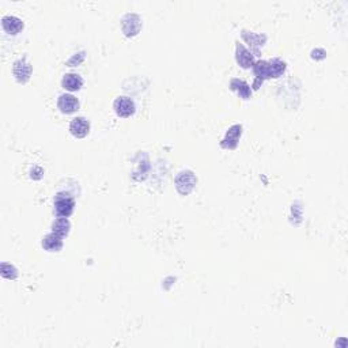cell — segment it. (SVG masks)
Returning <instances> with one entry per match:
<instances>
[{
  "label": "cell",
  "mask_w": 348,
  "mask_h": 348,
  "mask_svg": "<svg viewBox=\"0 0 348 348\" xmlns=\"http://www.w3.org/2000/svg\"><path fill=\"white\" fill-rule=\"evenodd\" d=\"M2 26L4 32H7L8 34H18L24 29V22L18 16L7 15L2 19Z\"/></svg>",
  "instance_id": "9c48e42d"
},
{
  "label": "cell",
  "mask_w": 348,
  "mask_h": 348,
  "mask_svg": "<svg viewBox=\"0 0 348 348\" xmlns=\"http://www.w3.org/2000/svg\"><path fill=\"white\" fill-rule=\"evenodd\" d=\"M269 63V70H271V75L272 78H279L283 75V72L286 71V63L280 59H272Z\"/></svg>",
  "instance_id": "e0dca14e"
},
{
  "label": "cell",
  "mask_w": 348,
  "mask_h": 348,
  "mask_svg": "<svg viewBox=\"0 0 348 348\" xmlns=\"http://www.w3.org/2000/svg\"><path fill=\"white\" fill-rule=\"evenodd\" d=\"M135 26H140L142 28V20H140V18H139L138 15H135V14H127V15L124 16L123 19V32L125 33V36L130 37V36H135V34H138L139 30L136 28H134Z\"/></svg>",
  "instance_id": "8fae6325"
},
{
  "label": "cell",
  "mask_w": 348,
  "mask_h": 348,
  "mask_svg": "<svg viewBox=\"0 0 348 348\" xmlns=\"http://www.w3.org/2000/svg\"><path fill=\"white\" fill-rule=\"evenodd\" d=\"M235 57H237V63L240 64L242 68L253 67L254 64L253 53L248 51V49L240 42L237 44V55H235Z\"/></svg>",
  "instance_id": "30bf717a"
},
{
  "label": "cell",
  "mask_w": 348,
  "mask_h": 348,
  "mask_svg": "<svg viewBox=\"0 0 348 348\" xmlns=\"http://www.w3.org/2000/svg\"><path fill=\"white\" fill-rule=\"evenodd\" d=\"M242 134V127L240 124H235L233 127H230V129L226 132V136L222 140L221 146L223 148H229V150H233L235 148L240 142V138H241Z\"/></svg>",
  "instance_id": "8992f818"
},
{
  "label": "cell",
  "mask_w": 348,
  "mask_h": 348,
  "mask_svg": "<svg viewBox=\"0 0 348 348\" xmlns=\"http://www.w3.org/2000/svg\"><path fill=\"white\" fill-rule=\"evenodd\" d=\"M83 84V79L78 74H67L61 80L63 89L68 91H78Z\"/></svg>",
  "instance_id": "4fadbf2b"
},
{
  "label": "cell",
  "mask_w": 348,
  "mask_h": 348,
  "mask_svg": "<svg viewBox=\"0 0 348 348\" xmlns=\"http://www.w3.org/2000/svg\"><path fill=\"white\" fill-rule=\"evenodd\" d=\"M196 182H198V180L192 171H181L176 178V188L181 194H188L193 190Z\"/></svg>",
  "instance_id": "7a4b0ae2"
},
{
  "label": "cell",
  "mask_w": 348,
  "mask_h": 348,
  "mask_svg": "<svg viewBox=\"0 0 348 348\" xmlns=\"http://www.w3.org/2000/svg\"><path fill=\"white\" fill-rule=\"evenodd\" d=\"M70 229H71V223L67 217H59L52 225V233L57 234L60 237H66L70 233Z\"/></svg>",
  "instance_id": "5bb4252c"
},
{
  "label": "cell",
  "mask_w": 348,
  "mask_h": 348,
  "mask_svg": "<svg viewBox=\"0 0 348 348\" xmlns=\"http://www.w3.org/2000/svg\"><path fill=\"white\" fill-rule=\"evenodd\" d=\"M253 71L254 75H256V79H254L253 83L254 90H257L265 79L272 78V75H271V70H269V63L268 61H265V60H258V61H256V63L253 64Z\"/></svg>",
  "instance_id": "3957f363"
},
{
  "label": "cell",
  "mask_w": 348,
  "mask_h": 348,
  "mask_svg": "<svg viewBox=\"0 0 348 348\" xmlns=\"http://www.w3.org/2000/svg\"><path fill=\"white\" fill-rule=\"evenodd\" d=\"M242 37H244V40L246 41V42L249 44V45H252V48H258V47H263L265 42V36H260V34H254V33L252 32H242Z\"/></svg>",
  "instance_id": "2e32d148"
},
{
  "label": "cell",
  "mask_w": 348,
  "mask_h": 348,
  "mask_svg": "<svg viewBox=\"0 0 348 348\" xmlns=\"http://www.w3.org/2000/svg\"><path fill=\"white\" fill-rule=\"evenodd\" d=\"M70 132L75 138H84L90 132V123L84 117H76L70 124Z\"/></svg>",
  "instance_id": "ba28073f"
},
{
  "label": "cell",
  "mask_w": 348,
  "mask_h": 348,
  "mask_svg": "<svg viewBox=\"0 0 348 348\" xmlns=\"http://www.w3.org/2000/svg\"><path fill=\"white\" fill-rule=\"evenodd\" d=\"M230 89L234 91H237L238 94H240V97L244 99H248L250 97V94H252V90H250L249 84L246 83V82H244V80L233 79L230 82Z\"/></svg>",
  "instance_id": "9a60e30c"
},
{
  "label": "cell",
  "mask_w": 348,
  "mask_h": 348,
  "mask_svg": "<svg viewBox=\"0 0 348 348\" xmlns=\"http://www.w3.org/2000/svg\"><path fill=\"white\" fill-rule=\"evenodd\" d=\"M63 237H60L57 234L51 233L42 238V248L48 252H59L63 248Z\"/></svg>",
  "instance_id": "7c38bea8"
},
{
  "label": "cell",
  "mask_w": 348,
  "mask_h": 348,
  "mask_svg": "<svg viewBox=\"0 0 348 348\" xmlns=\"http://www.w3.org/2000/svg\"><path fill=\"white\" fill-rule=\"evenodd\" d=\"M75 202L71 194L60 192L55 196V212L60 217H68L72 214Z\"/></svg>",
  "instance_id": "6da1fadb"
},
{
  "label": "cell",
  "mask_w": 348,
  "mask_h": 348,
  "mask_svg": "<svg viewBox=\"0 0 348 348\" xmlns=\"http://www.w3.org/2000/svg\"><path fill=\"white\" fill-rule=\"evenodd\" d=\"M57 106H59L61 113L71 115L79 109V101L72 94H61L57 99Z\"/></svg>",
  "instance_id": "5b68a950"
},
{
  "label": "cell",
  "mask_w": 348,
  "mask_h": 348,
  "mask_svg": "<svg viewBox=\"0 0 348 348\" xmlns=\"http://www.w3.org/2000/svg\"><path fill=\"white\" fill-rule=\"evenodd\" d=\"M113 107H115V112L120 117H125V119L130 117L136 111L135 102L128 97H119L113 103Z\"/></svg>",
  "instance_id": "277c9868"
},
{
  "label": "cell",
  "mask_w": 348,
  "mask_h": 348,
  "mask_svg": "<svg viewBox=\"0 0 348 348\" xmlns=\"http://www.w3.org/2000/svg\"><path fill=\"white\" fill-rule=\"evenodd\" d=\"M12 71H14L16 80L20 83H25V82H28L30 75H32V66L25 59H19L14 63Z\"/></svg>",
  "instance_id": "52a82bcc"
}]
</instances>
